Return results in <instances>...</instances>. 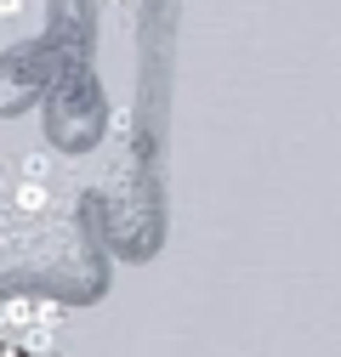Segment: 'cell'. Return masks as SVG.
I'll use <instances>...</instances> for the list:
<instances>
[{
  "instance_id": "cell-1",
  "label": "cell",
  "mask_w": 341,
  "mask_h": 357,
  "mask_svg": "<svg viewBox=\"0 0 341 357\" xmlns=\"http://www.w3.org/2000/svg\"><path fill=\"white\" fill-rule=\"evenodd\" d=\"M6 324H12V329H29V324H34V301H29V295L0 301V329H6Z\"/></svg>"
},
{
  "instance_id": "cell-2",
  "label": "cell",
  "mask_w": 341,
  "mask_h": 357,
  "mask_svg": "<svg viewBox=\"0 0 341 357\" xmlns=\"http://www.w3.org/2000/svg\"><path fill=\"white\" fill-rule=\"evenodd\" d=\"M52 357H63V351H52Z\"/></svg>"
},
{
  "instance_id": "cell-3",
  "label": "cell",
  "mask_w": 341,
  "mask_h": 357,
  "mask_svg": "<svg viewBox=\"0 0 341 357\" xmlns=\"http://www.w3.org/2000/svg\"><path fill=\"white\" fill-rule=\"evenodd\" d=\"M6 357H17V351H6Z\"/></svg>"
}]
</instances>
